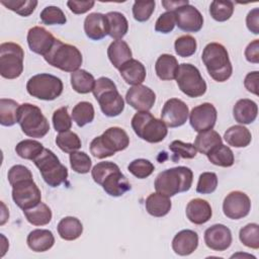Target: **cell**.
<instances>
[{
  "label": "cell",
  "instance_id": "obj_1",
  "mask_svg": "<svg viewBox=\"0 0 259 259\" xmlns=\"http://www.w3.org/2000/svg\"><path fill=\"white\" fill-rule=\"evenodd\" d=\"M193 173L185 166L166 169L158 174L155 179V189L168 197L180 192L188 191L192 185Z\"/></svg>",
  "mask_w": 259,
  "mask_h": 259
},
{
  "label": "cell",
  "instance_id": "obj_2",
  "mask_svg": "<svg viewBox=\"0 0 259 259\" xmlns=\"http://www.w3.org/2000/svg\"><path fill=\"white\" fill-rule=\"evenodd\" d=\"M201 59L209 76L214 81L225 82L232 76V63L227 49L222 44H207L202 51Z\"/></svg>",
  "mask_w": 259,
  "mask_h": 259
},
{
  "label": "cell",
  "instance_id": "obj_3",
  "mask_svg": "<svg viewBox=\"0 0 259 259\" xmlns=\"http://www.w3.org/2000/svg\"><path fill=\"white\" fill-rule=\"evenodd\" d=\"M128 145L130 138L126 132L121 127L111 126L91 141L90 152L95 158L104 159L125 150Z\"/></svg>",
  "mask_w": 259,
  "mask_h": 259
},
{
  "label": "cell",
  "instance_id": "obj_4",
  "mask_svg": "<svg viewBox=\"0 0 259 259\" xmlns=\"http://www.w3.org/2000/svg\"><path fill=\"white\" fill-rule=\"evenodd\" d=\"M92 92L104 115L114 117L123 111V98L117 91L116 85L111 79L107 77H100L95 80Z\"/></svg>",
  "mask_w": 259,
  "mask_h": 259
},
{
  "label": "cell",
  "instance_id": "obj_5",
  "mask_svg": "<svg viewBox=\"0 0 259 259\" xmlns=\"http://www.w3.org/2000/svg\"><path fill=\"white\" fill-rule=\"evenodd\" d=\"M44 58L49 65L71 73L79 70L83 62L82 54L75 46L64 44L58 38Z\"/></svg>",
  "mask_w": 259,
  "mask_h": 259
},
{
  "label": "cell",
  "instance_id": "obj_6",
  "mask_svg": "<svg viewBox=\"0 0 259 259\" xmlns=\"http://www.w3.org/2000/svg\"><path fill=\"white\" fill-rule=\"evenodd\" d=\"M132 127L139 138L152 144L162 142L168 134L164 121L149 111L137 112L132 118Z\"/></svg>",
  "mask_w": 259,
  "mask_h": 259
},
{
  "label": "cell",
  "instance_id": "obj_7",
  "mask_svg": "<svg viewBox=\"0 0 259 259\" xmlns=\"http://www.w3.org/2000/svg\"><path fill=\"white\" fill-rule=\"evenodd\" d=\"M17 122L24 135L30 138H44L50 131V123L39 107L31 103L20 104Z\"/></svg>",
  "mask_w": 259,
  "mask_h": 259
},
{
  "label": "cell",
  "instance_id": "obj_8",
  "mask_svg": "<svg viewBox=\"0 0 259 259\" xmlns=\"http://www.w3.org/2000/svg\"><path fill=\"white\" fill-rule=\"evenodd\" d=\"M34 165L38 168L42 179L51 187H58L68 178V169L64 166L57 155L49 150L44 151L33 160Z\"/></svg>",
  "mask_w": 259,
  "mask_h": 259
},
{
  "label": "cell",
  "instance_id": "obj_9",
  "mask_svg": "<svg viewBox=\"0 0 259 259\" xmlns=\"http://www.w3.org/2000/svg\"><path fill=\"white\" fill-rule=\"evenodd\" d=\"M63 82L57 76L48 73L36 74L29 78L26 90L29 95L40 100H55L63 92Z\"/></svg>",
  "mask_w": 259,
  "mask_h": 259
},
{
  "label": "cell",
  "instance_id": "obj_10",
  "mask_svg": "<svg viewBox=\"0 0 259 259\" xmlns=\"http://www.w3.org/2000/svg\"><path fill=\"white\" fill-rule=\"evenodd\" d=\"M24 52L15 42L0 45V74L5 79H16L23 72Z\"/></svg>",
  "mask_w": 259,
  "mask_h": 259
},
{
  "label": "cell",
  "instance_id": "obj_11",
  "mask_svg": "<svg viewBox=\"0 0 259 259\" xmlns=\"http://www.w3.org/2000/svg\"><path fill=\"white\" fill-rule=\"evenodd\" d=\"M175 79L179 89L189 97H199L206 92V83L194 65L186 63L179 65Z\"/></svg>",
  "mask_w": 259,
  "mask_h": 259
},
{
  "label": "cell",
  "instance_id": "obj_12",
  "mask_svg": "<svg viewBox=\"0 0 259 259\" xmlns=\"http://www.w3.org/2000/svg\"><path fill=\"white\" fill-rule=\"evenodd\" d=\"M12 199L22 210L34 207L41 202V193L32 178L12 185Z\"/></svg>",
  "mask_w": 259,
  "mask_h": 259
},
{
  "label": "cell",
  "instance_id": "obj_13",
  "mask_svg": "<svg viewBox=\"0 0 259 259\" xmlns=\"http://www.w3.org/2000/svg\"><path fill=\"white\" fill-rule=\"evenodd\" d=\"M251 210V200L242 191L235 190L230 192L224 199L223 211L231 220H240L249 214Z\"/></svg>",
  "mask_w": 259,
  "mask_h": 259
},
{
  "label": "cell",
  "instance_id": "obj_14",
  "mask_svg": "<svg viewBox=\"0 0 259 259\" xmlns=\"http://www.w3.org/2000/svg\"><path fill=\"white\" fill-rule=\"evenodd\" d=\"M218 118V112L213 104L204 102L192 108L189 112V121L192 128L197 132L212 130Z\"/></svg>",
  "mask_w": 259,
  "mask_h": 259
},
{
  "label": "cell",
  "instance_id": "obj_15",
  "mask_svg": "<svg viewBox=\"0 0 259 259\" xmlns=\"http://www.w3.org/2000/svg\"><path fill=\"white\" fill-rule=\"evenodd\" d=\"M188 115L189 109L186 103L178 98H171L163 106L161 119L169 127H178L186 122Z\"/></svg>",
  "mask_w": 259,
  "mask_h": 259
},
{
  "label": "cell",
  "instance_id": "obj_16",
  "mask_svg": "<svg viewBox=\"0 0 259 259\" xmlns=\"http://www.w3.org/2000/svg\"><path fill=\"white\" fill-rule=\"evenodd\" d=\"M176 25L186 32H197L202 28L203 17L199 10L190 4L183 5L174 11Z\"/></svg>",
  "mask_w": 259,
  "mask_h": 259
},
{
  "label": "cell",
  "instance_id": "obj_17",
  "mask_svg": "<svg viewBox=\"0 0 259 259\" xmlns=\"http://www.w3.org/2000/svg\"><path fill=\"white\" fill-rule=\"evenodd\" d=\"M125 101L139 111H149L156 101V94L145 85H135L126 91Z\"/></svg>",
  "mask_w": 259,
  "mask_h": 259
},
{
  "label": "cell",
  "instance_id": "obj_18",
  "mask_svg": "<svg viewBox=\"0 0 259 259\" xmlns=\"http://www.w3.org/2000/svg\"><path fill=\"white\" fill-rule=\"evenodd\" d=\"M232 232L231 230L223 225L215 224L207 228L204 232L205 245L213 251H225L232 244Z\"/></svg>",
  "mask_w": 259,
  "mask_h": 259
},
{
  "label": "cell",
  "instance_id": "obj_19",
  "mask_svg": "<svg viewBox=\"0 0 259 259\" xmlns=\"http://www.w3.org/2000/svg\"><path fill=\"white\" fill-rule=\"evenodd\" d=\"M56 38L45 27L33 26L27 32V44L31 52L46 56L53 48Z\"/></svg>",
  "mask_w": 259,
  "mask_h": 259
},
{
  "label": "cell",
  "instance_id": "obj_20",
  "mask_svg": "<svg viewBox=\"0 0 259 259\" xmlns=\"http://www.w3.org/2000/svg\"><path fill=\"white\" fill-rule=\"evenodd\" d=\"M100 185L108 195L113 197L121 196L131 189L128 180L120 172L119 168L107 174Z\"/></svg>",
  "mask_w": 259,
  "mask_h": 259
},
{
  "label": "cell",
  "instance_id": "obj_21",
  "mask_svg": "<svg viewBox=\"0 0 259 259\" xmlns=\"http://www.w3.org/2000/svg\"><path fill=\"white\" fill-rule=\"evenodd\" d=\"M198 246V235L192 230L178 232L172 240L173 251L180 256H187L193 253Z\"/></svg>",
  "mask_w": 259,
  "mask_h": 259
},
{
  "label": "cell",
  "instance_id": "obj_22",
  "mask_svg": "<svg viewBox=\"0 0 259 259\" xmlns=\"http://www.w3.org/2000/svg\"><path fill=\"white\" fill-rule=\"evenodd\" d=\"M84 31L93 40H100L108 34L107 20L105 14L93 12L86 16L84 20Z\"/></svg>",
  "mask_w": 259,
  "mask_h": 259
},
{
  "label": "cell",
  "instance_id": "obj_23",
  "mask_svg": "<svg viewBox=\"0 0 259 259\" xmlns=\"http://www.w3.org/2000/svg\"><path fill=\"white\" fill-rule=\"evenodd\" d=\"M187 219L195 224L202 225L208 222L212 215L210 204L202 198H193L186 205Z\"/></svg>",
  "mask_w": 259,
  "mask_h": 259
},
{
  "label": "cell",
  "instance_id": "obj_24",
  "mask_svg": "<svg viewBox=\"0 0 259 259\" xmlns=\"http://www.w3.org/2000/svg\"><path fill=\"white\" fill-rule=\"evenodd\" d=\"M118 70L122 79L130 85H140L146 79V68L138 60L131 59L130 61L124 63Z\"/></svg>",
  "mask_w": 259,
  "mask_h": 259
},
{
  "label": "cell",
  "instance_id": "obj_25",
  "mask_svg": "<svg viewBox=\"0 0 259 259\" xmlns=\"http://www.w3.org/2000/svg\"><path fill=\"white\" fill-rule=\"evenodd\" d=\"M258 114V106L255 101L243 98L236 102L233 108V115L237 122L242 124L252 123Z\"/></svg>",
  "mask_w": 259,
  "mask_h": 259
},
{
  "label": "cell",
  "instance_id": "obj_26",
  "mask_svg": "<svg viewBox=\"0 0 259 259\" xmlns=\"http://www.w3.org/2000/svg\"><path fill=\"white\" fill-rule=\"evenodd\" d=\"M26 243L29 249L34 252H46L54 246L55 237L50 230L36 229L28 234Z\"/></svg>",
  "mask_w": 259,
  "mask_h": 259
},
{
  "label": "cell",
  "instance_id": "obj_27",
  "mask_svg": "<svg viewBox=\"0 0 259 259\" xmlns=\"http://www.w3.org/2000/svg\"><path fill=\"white\" fill-rule=\"evenodd\" d=\"M145 206L149 214L156 218H162L170 211L172 203L168 196L159 192H155L151 193L147 197Z\"/></svg>",
  "mask_w": 259,
  "mask_h": 259
},
{
  "label": "cell",
  "instance_id": "obj_28",
  "mask_svg": "<svg viewBox=\"0 0 259 259\" xmlns=\"http://www.w3.org/2000/svg\"><path fill=\"white\" fill-rule=\"evenodd\" d=\"M132 51L124 40H113L107 49V57L114 68L119 69L132 59Z\"/></svg>",
  "mask_w": 259,
  "mask_h": 259
},
{
  "label": "cell",
  "instance_id": "obj_29",
  "mask_svg": "<svg viewBox=\"0 0 259 259\" xmlns=\"http://www.w3.org/2000/svg\"><path fill=\"white\" fill-rule=\"evenodd\" d=\"M178 61L177 59L169 54L161 55L155 64V70L157 76L161 80H173L176 78L178 72Z\"/></svg>",
  "mask_w": 259,
  "mask_h": 259
},
{
  "label": "cell",
  "instance_id": "obj_30",
  "mask_svg": "<svg viewBox=\"0 0 259 259\" xmlns=\"http://www.w3.org/2000/svg\"><path fill=\"white\" fill-rule=\"evenodd\" d=\"M107 20L108 35L114 39L122 38L128 30V22L125 16L117 11H110L105 14Z\"/></svg>",
  "mask_w": 259,
  "mask_h": 259
},
{
  "label": "cell",
  "instance_id": "obj_31",
  "mask_svg": "<svg viewBox=\"0 0 259 259\" xmlns=\"http://www.w3.org/2000/svg\"><path fill=\"white\" fill-rule=\"evenodd\" d=\"M224 139L229 146L235 148H245L251 143L252 135L247 127L237 124L229 127L225 132Z\"/></svg>",
  "mask_w": 259,
  "mask_h": 259
},
{
  "label": "cell",
  "instance_id": "obj_32",
  "mask_svg": "<svg viewBox=\"0 0 259 259\" xmlns=\"http://www.w3.org/2000/svg\"><path fill=\"white\" fill-rule=\"evenodd\" d=\"M58 233L63 240L73 241L82 235L83 225L75 217H65L58 224Z\"/></svg>",
  "mask_w": 259,
  "mask_h": 259
},
{
  "label": "cell",
  "instance_id": "obj_33",
  "mask_svg": "<svg viewBox=\"0 0 259 259\" xmlns=\"http://www.w3.org/2000/svg\"><path fill=\"white\" fill-rule=\"evenodd\" d=\"M222 138L215 131L208 130L205 132L198 133L194 141V147L196 151L207 155L213 148L223 144Z\"/></svg>",
  "mask_w": 259,
  "mask_h": 259
},
{
  "label": "cell",
  "instance_id": "obj_34",
  "mask_svg": "<svg viewBox=\"0 0 259 259\" xmlns=\"http://www.w3.org/2000/svg\"><path fill=\"white\" fill-rule=\"evenodd\" d=\"M94 84H95V79L93 75L87 72L86 70L79 69L71 73L72 88L80 94H87L91 92L93 90Z\"/></svg>",
  "mask_w": 259,
  "mask_h": 259
},
{
  "label": "cell",
  "instance_id": "obj_35",
  "mask_svg": "<svg viewBox=\"0 0 259 259\" xmlns=\"http://www.w3.org/2000/svg\"><path fill=\"white\" fill-rule=\"evenodd\" d=\"M23 213L27 222L33 226L48 225L53 217L51 208L44 202H39L34 207L23 210Z\"/></svg>",
  "mask_w": 259,
  "mask_h": 259
},
{
  "label": "cell",
  "instance_id": "obj_36",
  "mask_svg": "<svg viewBox=\"0 0 259 259\" xmlns=\"http://www.w3.org/2000/svg\"><path fill=\"white\" fill-rule=\"evenodd\" d=\"M20 104L13 99H0V123L4 126H12L17 122L18 108Z\"/></svg>",
  "mask_w": 259,
  "mask_h": 259
},
{
  "label": "cell",
  "instance_id": "obj_37",
  "mask_svg": "<svg viewBox=\"0 0 259 259\" xmlns=\"http://www.w3.org/2000/svg\"><path fill=\"white\" fill-rule=\"evenodd\" d=\"M206 156L211 164L220 167H231L235 162L233 151L223 144L213 148Z\"/></svg>",
  "mask_w": 259,
  "mask_h": 259
},
{
  "label": "cell",
  "instance_id": "obj_38",
  "mask_svg": "<svg viewBox=\"0 0 259 259\" xmlns=\"http://www.w3.org/2000/svg\"><path fill=\"white\" fill-rule=\"evenodd\" d=\"M94 107L92 103L88 101H81L77 103L72 110V119L76 122V124L80 127L90 123L94 119Z\"/></svg>",
  "mask_w": 259,
  "mask_h": 259
},
{
  "label": "cell",
  "instance_id": "obj_39",
  "mask_svg": "<svg viewBox=\"0 0 259 259\" xmlns=\"http://www.w3.org/2000/svg\"><path fill=\"white\" fill-rule=\"evenodd\" d=\"M44 146L35 140H23L19 142L15 147L16 154L25 160H34L42 151Z\"/></svg>",
  "mask_w": 259,
  "mask_h": 259
},
{
  "label": "cell",
  "instance_id": "obj_40",
  "mask_svg": "<svg viewBox=\"0 0 259 259\" xmlns=\"http://www.w3.org/2000/svg\"><path fill=\"white\" fill-rule=\"evenodd\" d=\"M56 144L63 152L68 154L76 152L82 146L78 135L71 131L60 133L56 138Z\"/></svg>",
  "mask_w": 259,
  "mask_h": 259
},
{
  "label": "cell",
  "instance_id": "obj_41",
  "mask_svg": "<svg viewBox=\"0 0 259 259\" xmlns=\"http://www.w3.org/2000/svg\"><path fill=\"white\" fill-rule=\"evenodd\" d=\"M210 16L220 22L231 18L234 13V3L232 1L214 0L209 5Z\"/></svg>",
  "mask_w": 259,
  "mask_h": 259
},
{
  "label": "cell",
  "instance_id": "obj_42",
  "mask_svg": "<svg viewBox=\"0 0 259 259\" xmlns=\"http://www.w3.org/2000/svg\"><path fill=\"white\" fill-rule=\"evenodd\" d=\"M239 239L243 245L248 248L257 250L259 248V226L251 223L240 230Z\"/></svg>",
  "mask_w": 259,
  "mask_h": 259
},
{
  "label": "cell",
  "instance_id": "obj_43",
  "mask_svg": "<svg viewBox=\"0 0 259 259\" xmlns=\"http://www.w3.org/2000/svg\"><path fill=\"white\" fill-rule=\"evenodd\" d=\"M0 2L9 10L24 17L29 16L37 6L35 0H1Z\"/></svg>",
  "mask_w": 259,
  "mask_h": 259
},
{
  "label": "cell",
  "instance_id": "obj_44",
  "mask_svg": "<svg viewBox=\"0 0 259 259\" xmlns=\"http://www.w3.org/2000/svg\"><path fill=\"white\" fill-rule=\"evenodd\" d=\"M39 17L42 23L46 25H54V24L61 25L67 22L65 13L58 6H47L40 12Z\"/></svg>",
  "mask_w": 259,
  "mask_h": 259
},
{
  "label": "cell",
  "instance_id": "obj_45",
  "mask_svg": "<svg viewBox=\"0 0 259 259\" xmlns=\"http://www.w3.org/2000/svg\"><path fill=\"white\" fill-rule=\"evenodd\" d=\"M197 48L196 40L191 35H181L174 42L176 54L182 58L191 57Z\"/></svg>",
  "mask_w": 259,
  "mask_h": 259
},
{
  "label": "cell",
  "instance_id": "obj_46",
  "mask_svg": "<svg viewBox=\"0 0 259 259\" xmlns=\"http://www.w3.org/2000/svg\"><path fill=\"white\" fill-rule=\"evenodd\" d=\"M70 164L71 168L79 173V174H86L91 170L92 162L90 157L85 152H73L70 154Z\"/></svg>",
  "mask_w": 259,
  "mask_h": 259
},
{
  "label": "cell",
  "instance_id": "obj_47",
  "mask_svg": "<svg viewBox=\"0 0 259 259\" xmlns=\"http://www.w3.org/2000/svg\"><path fill=\"white\" fill-rule=\"evenodd\" d=\"M127 170L137 178L144 179L149 177L155 170V167L152 162L146 159H136L132 161L128 166Z\"/></svg>",
  "mask_w": 259,
  "mask_h": 259
},
{
  "label": "cell",
  "instance_id": "obj_48",
  "mask_svg": "<svg viewBox=\"0 0 259 259\" xmlns=\"http://www.w3.org/2000/svg\"><path fill=\"white\" fill-rule=\"evenodd\" d=\"M170 151L174 154L175 160L178 158H183V159H192L196 156V149L193 144L190 143H184L182 141L176 140L173 141L169 145Z\"/></svg>",
  "mask_w": 259,
  "mask_h": 259
},
{
  "label": "cell",
  "instance_id": "obj_49",
  "mask_svg": "<svg viewBox=\"0 0 259 259\" xmlns=\"http://www.w3.org/2000/svg\"><path fill=\"white\" fill-rule=\"evenodd\" d=\"M156 2L150 1H136L133 5V15L137 21L144 22L150 19L155 10Z\"/></svg>",
  "mask_w": 259,
  "mask_h": 259
},
{
  "label": "cell",
  "instance_id": "obj_50",
  "mask_svg": "<svg viewBox=\"0 0 259 259\" xmlns=\"http://www.w3.org/2000/svg\"><path fill=\"white\" fill-rule=\"evenodd\" d=\"M218 186V176L213 172H203L199 175L196 191L201 194L212 193Z\"/></svg>",
  "mask_w": 259,
  "mask_h": 259
},
{
  "label": "cell",
  "instance_id": "obj_51",
  "mask_svg": "<svg viewBox=\"0 0 259 259\" xmlns=\"http://www.w3.org/2000/svg\"><path fill=\"white\" fill-rule=\"evenodd\" d=\"M53 124L56 132H67L72 126V119L68 113V107L63 106L54 111Z\"/></svg>",
  "mask_w": 259,
  "mask_h": 259
},
{
  "label": "cell",
  "instance_id": "obj_52",
  "mask_svg": "<svg viewBox=\"0 0 259 259\" xmlns=\"http://www.w3.org/2000/svg\"><path fill=\"white\" fill-rule=\"evenodd\" d=\"M119 167L110 161H105V162H99L97 163L91 170V175L93 180L97 183V184H101L102 180L104 179V177L109 174L110 172L118 169Z\"/></svg>",
  "mask_w": 259,
  "mask_h": 259
},
{
  "label": "cell",
  "instance_id": "obj_53",
  "mask_svg": "<svg viewBox=\"0 0 259 259\" xmlns=\"http://www.w3.org/2000/svg\"><path fill=\"white\" fill-rule=\"evenodd\" d=\"M176 25V17L174 12H164L162 13L156 23H155V30L161 33H169L171 32Z\"/></svg>",
  "mask_w": 259,
  "mask_h": 259
},
{
  "label": "cell",
  "instance_id": "obj_54",
  "mask_svg": "<svg viewBox=\"0 0 259 259\" xmlns=\"http://www.w3.org/2000/svg\"><path fill=\"white\" fill-rule=\"evenodd\" d=\"M7 177L10 185L12 186L19 181L32 178V173L27 167L23 165H14L9 169Z\"/></svg>",
  "mask_w": 259,
  "mask_h": 259
},
{
  "label": "cell",
  "instance_id": "obj_55",
  "mask_svg": "<svg viewBox=\"0 0 259 259\" xmlns=\"http://www.w3.org/2000/svg\"><path fill=\"white\" fill-rule=\"evenodd\" d=\"M95 2L90 0V1H75V0H70L67 2V5L69 9L75 13V14H83L89 11L91 8H93Z\"/></svg>",
  "mask_w": 259,
  "mask_h": 259
},
{
  "label": "cell",
  "instance_id": "obj_56",
  "mask_svg": "<svg viewBox=\"0 0 259 259\" xmlns=\"http://www.w3.org/2000/svg\"><path fill=\"white\" fill-rule=\"evenodd\" d=\"M245 57L250 63H259V39H254L247 46L245 50Z\"/></svg>",
  "mask_w": 259,
  "mask_h": 259
},
{
  "label": "cell",
  "instance_id": "obj_57",
  "mask_svg": "<svg viewBox=\"0 0 259 259\" xmlns=\"http://www.w3.org/2000/svg\"><path fill=\"white\" fill-rule=\"evenodd\" d=\"M246 24L248 29L254 34L259 33V9L254 8L247 14Z\"/></svg>",
  "mask_w": 259,
  "mask_h": 259
},
{
  "label": "cell",
  "instance_id": "obj_58",
  "mask_svg": "<svg viewBox=\"0 0 259 259\" xmlns=\"http://www.w3.org/2000/svg\"><path fill=\"white\" fill-rule=\"evenodd\" d=\"M244 86L249 92L258 95V71H253L246 75Z\"/></svg>",
  "mask_w": 259,
  "mask_h": 259
},
{
  "label": "cell",
  "instance_id": "obj_59",
  "mask_svg": "<svg viewBox=\"0 0 259 259\" xmlns=\"http://www.w3.org/2000/svg\"><path fill=\"white\" fill-rule=\"evenodd\" d=\"M189 4V2L187 0H163L162 1V5L164 6V8L169 11V12H174L176 11L179 7Z\"/></svg>",
  "mask_w": 259,
  "mask_h": 259
}]
</instances>
